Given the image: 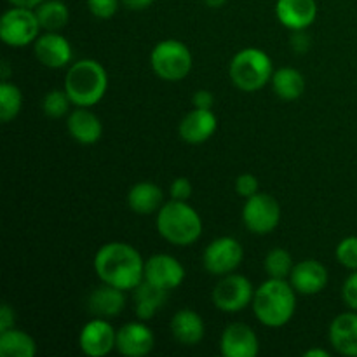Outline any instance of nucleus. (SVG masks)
Masks as SVG:
<instances>
[{
	"instance_id": "nucleus-41",
	"label": "nucleus",
	"mask_w": 357,
	"mask_h": 357,
	"mask_svg": "<svg viewBox=\"0 0 357 357\" xmlns=\"http://www.w3.org/2000/svg\"><path fill=\"white\" fill-rule=\"evenodd\" d=\"M305 357H330V352L324 351V349H310V351L303 352Z\"/></svg>"
},
{
	"instance_id": "nucleus-28",
	"label": "nucleus",
	"mask_w": 357,
	"mask_h": 357,
	"mask_svg": "<svg viewBox=\"0 0 357 357\" xmlns=\"http://www.w3.org/2000/svg\"><path fill=\"white\" fill-rule=\"evenodd\" d=\"M23 107V94L20 87L3 80L0 84V121L10 122L17 117Z\"/></svg>"
},
{
	"instance_id": "nucleus-13",
	"label": "nucleus",
	"mask_w": 357,
	"mask_h": 357,
	"mask_svg": "<svg viewBox=\"0 0 357 357\" xmlns=\"http://www.w3.org/2000/svg\"><path fill=\"white\" fill-rule=\"evenodd\" d=\"M220 352L225 357H257L260 352V342L248 324L232 323L223 330Z\"/></svg>"
},
{
	"instance_id": "nucleus-27",
	"label": "nucleus",
	"mask_w": 357,
	"mask_h": 357,
	"mask_svg": "<svg viewBox=\"0 0 357 357\" xmlns=\"http://www.w3.org/2000/svg\"><path fill=\"white\" fill-rule=\"evenodd\" d=\"M38 23L45 31H58L66 26L70 20V10L63 0H44L35 7Z\"/></svg>"
},
{
	"instance_id": "nucleus-23",
	"label": "nucleus",
	"mask_w": 357,
	"mask_h": 357,
	"mask_svg": "<svg viewBox=\"0 0 357 357\" xmlns=\"http://www.w3.org/2000/svg\"><path fill=\"white\" fill-rule=\"evenodd\" d=\"M135 312L139 321H149L166 302L167 291L143 279L135 289Z\"/></svg>"
},
{
	"instance_id": "nucleus-34",
	"label": "nucleus",
	"mask_w": 357,
	"mask_h": 357,
	"mask_svg": "<svg viewBox=\"0 0 357 357\" xmlns=\"http://www.w3.org/2000/svg\"><path fill=\"white\" fill-rule=\"evenodd\" d=\"M342 298L349 309L357 310V271H352V274L345 279L342 286Z\"/></svg>"
},
{
	"instance_id": "nucleus-6",
	"label": "nucleus",
	"mask_w": 357,
	"mask_h": 357,
	"mask_svg": "<svg viewBox=\"0 0 357 357\" xmlns=\"http://www.w3.org/2000/svg\"><path fill=\"white\" fill-rule=\"evenodd\" d=\"M192 52L183 42L162 40L153 47L150 54V66L159 79L167 82L183 80L192 70Z\"/></svg>"
},
{
	"instance_id": "nucleus-24",
	"label": "nucleus",
	"mask_w": 357,
	"mask_h": 357,
	"mask_svg": "<svg viewBox=\"0 0 357 357\" xmlns=\"http://www.w3.org/2000/svg\"><path fill=\"white\" fill-rule=\"evenodd\" d=\"M128 204L138 215H152L153 211L162 208L164 194L159 185L142 181L131 187L128 194Z\"/></svg>"
},
{
	"instance_id": "nucleus-5",
	"label": "nucleus",
	"mask_w": 357,
	"mask_h": 357,
	"mask_svg": "<svg viewBox=\"0 0 357 357\" xmlns=\"http://www.w3.org/2000/svg\"><path fill=\"white\" fill-rule=\"evenodd\" d=\"M230 80L237 89L255 93L267 86L274 75L271 56L258 47H246L230 61Z\"/></svg>"
},
{
	"instance_id": "nucleus-8",
	"label": "nucleus",
	"mask_w": 357,
	"mask_h": 357,
	"mask_svg": "<svg viewBox=\"0 0 357 357\" xmlns=\"http://www.w3.org/2000/svg\"><path fill=\"white\" fill-rule=\"evenodd\" d=\"M243 222L250 232L265 236L275 230L281 222V206L268 194H255L246 199L243 208Z\"/></svg>"
},
{
	"instance_id": "nucleus-26",
	"label": "nucleus",
	"mask_w": 357,
	"mask_h": 357,
	"mask_svg": "<svg viewBox=\"0 0 357 357\" xmlns=\"http://www.w3.org/2000/svg\"><path fill=\"white\" fill-rule=\"evenodd\" d=\"M37 354L35 340L21 330L2 331L0 333V356L2 357H33Z\"/></svg>"
},
{
	"instance_id": "nucleus-12",
	"label": "nucleus",
	"mask_w": 357,
	"mask_h": 357,
	"mask_svg": "<svg viewBox=\"0 0 357 357\" xmlns=\"http://www.w3.org/2000/svg\"><path fill=\"white\" fill-rule=\"evenodd\" d=\"M185 279V267L171 255H153L145 261V281L171 291Z\"/></svg>"
},
{
	"instance_id": "nucleus-31",
	"label": "nucleus",
	"mask_w": 357,
	"mask_h": 357,
	"mask_svg": "<svg viewBox=\"0 0 357 357\" xmlns=\"http://www.w3.org/2000/svg\"><path fill=\"white\" fill-rule=\"evenodd\" d=\"M335 255H337V260L340 261V265H344L349 271H357V236L342 239Z\"/></svg>"
},
{
	"instance_id": "nucleus-9",
	"label": "nucleus",
	"mask_w": 357,
	"mask_h": 357,
	"mask_svg": "<svg viewBox=\"0 0 357 357\" xmlns=\"http://www.w3.org/2000/svg\"><path fill=\"white\" fill-rule=\"evenodd\" d=\"M255 289L248 278L227 274L213 289V303L222 312H239L253 302Z\"/></svg>"
},
{
	"instance_id": "nucleus-16",
	"label": "nucleus",
	"mask_w": 357,
	"mask_h": 357,
	"mask_svg": "<svg viewBox=\"0 0 357 357\" xmlns=\"http://www.w3.org/2000/svg\"><path fill=\"white\" fill-rule=\"evenodd\" d=\"M35 56L47 68H63L72 61V45L58 31H45L35 40Z\"/></svg>"
},
{
	"instance_id": "nucleus-40",
	"label": "nucleus",
	"mask_w": 357,
	"mask_h": 357,
	"mask_svg": "<svg viewBox=\"0 0 357 357\" xmlns=\"http://www.w3.org/2000/svg\"><path fill=\"white\" fill-rule=\"evenodd\" d=\"M44 0H9V3H13L14 7H28V9H35Z\"/></svg>"
},
{
	"instance_id": "nucleus-42",
	"label": "nucleus",
	"mask_w": 357,
	"mask_h": 357,
	"mask_svg": "<svg viewBox=\"0 0 357 357\" xmlns=\"http://www.w3.org/2000/svg\"><path fill=\"white\" fill-rule=\"evenodd\" d=\"M225 2L227 0H202V3L208 7H211V9H218V7H222Z\"/></svg>"
},
{
	"instance_id": "nucleus-33",
	"label": "nucleus",
	"mask_w": 357,
	"mask_h": 357,
	"mask_svg": "<svg viewBox=\"0 0 357 357\" xmlns=\"http://www.w3.org/2000/svg\"><path fill=\"white\" fill-rule=\"evenodd\" d=\"M258 188H260V183H258L257 176L250 173H244L241 176H237L236 180V192L241 195V197L248 199L251 195L258 194Z\"/></svg>"
},
{
	"instance_id": "nucleus-30",
	"label": "nucleus",
	"mask_w": 357,
	"mask_h": 357,
	"mask_svg": "<svg viewBox=\"0 0 357 357\" xmlns=\"http://www.w3.org/2000/svg\"><path fill=\"white\" fill-rule=\"evenodd\" d=\"M70 103H72V100H70L65 89H54L45 94L44 101H42V108H44L47 117L61 119L68 114Z\"/></svg>"
},
{
	"instance_id": "nucleus-32",
	"label": "nucleus",
	"mask_w": 357,
	"mask_h": 357,
	"mask_svg": "<svg viewBox=\"0 0 357 357\" xmlns=\"http://www.w3.org/2000/svg\"><path fill=\"white\" fill-rule=\"evenodd\" d=\"M121 0H87V7H89L91 14L100 20H108L117 13Z\"/></svg>"
},
{
	"instance_id": "nucleus-3",
	"label": "nucleus",
	"mask_w": 357,
	"mask_h": 357,
	"mask_svg": "<svg viewBox=\"0 0 357 357\" xmlns=\"http://www.w3.org/2000/svg\"><path fill=\"white\" fill-rule=\"evenodd\" d=\"M107 89V70L96 59H80L66 72L65 91L75 107H94L103 100Z\"/></svg>"
},
{
	"instance_id": "nucleus-22",
	"label": "nucleus",
	"mask_w": 357,
	"mask_h": 357,
	"mask_svg": "<svg viewBox=\"0 0 357 357\" xmlns=\"http://www.w3.org/2000/svg\"><path fill=\"white\" fill-rule=\"evenodd\" d=\"M171 333L178 344L192 347L204 338V321L195 310H178L171 319Z\"/></svg>"
},
{
	"instance_id": "nucleus-10",
	"label": "nucleus",
	"mask_w": 357,
	"mask_h": 357,
	"mask_svg": "<svg viewBox=\"0 0 357 357\" xmlns=\"http://www.w3.org/2000/svg\"><path fill=\"white\" fill-rule=\"evenodd\" d=\"M243 258L244 251L239 241L234 237H218L204 250L202 264L209 274L223 278L227 274H232L241 265Z\"/></svg>"
},
{
	"instance_id": "nucleus-4",
	"label": "nucleus",
	"mask_w": 357,
	"mask_h": 357,
	"mask_svg": "<svg viewBox=\"0 0 357 357\" xmlns=\"http://www.w3.org/2000/svg\"><path fill=\"white\" fill-rule=\"evenodd\" d=\"M157 230L174 246H190L202 234V220L187 201H169L157 213Z\"/></svg>"
},
{
	"instance_id": "nucleus-25",
	"label": "nucleus",
	"mask_w": 357,
	"mask_h": 357,
	"mask_svg": "<svg viewBox=\"0 0 357 357\" xmlns=\"http://www.w3.org/2000/svg\"><path fill=\"white\" fill-rule=\"evenodd\" d=\"M271 82L274 93L286 101L298 100L305 91V79L298 70L291 68V66H282V68L275 70Z\"/></svg>"
},
{
	"instance_id": "nucleus-29",
	"label": "nucleus",
	"mask_w": 357,
	"mask_h": 357,
	"mask_svg": "<svg viewBox=\"0 0 357 357\" xmlns=\"http://www.w3.org/2000/svg\"><path fill=\"white\" fill-rule=\"evenodd\" d=\"M264 267L268 278L286 279L291 274L295 264H293V257L289 255V251L282 250V248H275V250L268 251V255L265 257Z\"/></svg>"
},
{
	"instance_id": "nucleus-21",
	"label": "nucleus",
	"mask_w": 357,
	"mask_h": 357,
	"mask_svg": "<svg viewBox=\"0 0 357 357\" xmlns=\"http://www.w3.org/2000/svg\"><path fill=\"white\" fill-rule=\"evenodd\" d=\"M66 128H68L70 136L82 145H93L101 138V132H103L101 121L87 107H79L73 110L66 119Z\"/></svg>"
},
{
	"instance_id": "nucleus-35",
	"label": "nucleus",
	"mask_w": 357,
	"mask_h": 357,
	"mask_svg": "<svg viewBox=\"0 0 357 357\" xmlns=\"http://www.w3.org/2000/svg\"><path fill=\"white\" fill-rule=\"evenodd\" d=\"M192 190H194V188H192L190 180L185 176L176 178V180L171 183V188H169L171 197H173L174 201H187V199H190Z\"/></svg>"
},
{
	"instance_id": "nucleus-19",
	"label": "nucleus",
	"mask_w": 357,
	"mask_h": 357,
	"mask_svg": "<svg viewBox=\"0 0 357 357\" xmlns=\"http://www.w3.org/2000/svg\"><path fill=\"white\" fill-rule=\"evenodd\" d=\"M328 337L338 354L357 357V310L335 317L330 324Z\"/></svg>"
},
{
	"instance_id": "nucleus-14",
	"label": "nucleus",
	"mask_w": 357,
	"mask_h": 357,
	"mask_svg": "<svg viewBox=\"0 0 357 357\" xmlns=\"http://www.w3.org/2000/svg\"><path fill=\"white\" fill-rule=\"evenodd\" d=\"M155 345V337L146 324L128 323L117 330V351L126 357L149 356Z\"/></svg>"
},
{
	"instance_id": "nucleus-17",
	"label": "nucleus",
	"mask_w": 357,
	"mask_h": 357,
	"mask_svg": "<svg viewBox=\"0 0 357 357\" xmlns=\"http://www.w3.org/2000/svg\"><path fill=\"white\" fill-rule=\"evenodd\" d=\"M289 282L300 295H317L328 284V271L321 261L309 258L295 264Z\"/></svg>"
},
{
	"instance_id": "nucleus-2",
	"label": "nucleus",
	"mask_w": 357,
	"mask_h": 357,
	"mask_svg": "<svg viewBox=\"0 0 357 357\" xmlns=\"http://www.w3.org/2000/svg\"><path fill=\"white\" fill-rule=\"evenodd\" d=\"M295 288L286 279H268L255 289L253 312L264 326L281 328L293 319L296 310Z\"/></svg>"
},
{
	"instance_id": "nucleus-1",
	"label": "nucleus",
	"mask_w": 357,
	"mask_h": 357,
	"mask_svg": "<svg viewBox=\"0 0 357 357\" xmlns=\"http://www.w3.org/2000/svg\"><path fill=\"white\" fill-rule=\"evenodd\" d=\"M94 271L105 284L132 291L145 279V260L126 243H108L94 257Z\"/></svg>"
},
{
	"instance_id": "nucleus-39",
	"label": "nucleus",
	"mask_w": 357,
	"mask_h": 357,
	"mask_svg": "<svg viewBox=\"0 0 357 357\" xmlns=\"http://www.w3.org/2000/svg\"><path fill=\"white\" fill-rule=\"evenodd\" d=\"M296 33L298 35H295V37L291 38L293 47H295L298 52H305L307 49H309V40L305 38V35H302V31H296Z\"/></svg>"
},
{
	"instance_id": "nucleus-20",
	"label": "nucleus",
	"mask_w": 357,
	"mask_h": 357,
	"mask_svg": "<svg viewBox=\"0 0 357 357\" xmlns=\"http://www.w3.org/2000/svg\"><path fill=\"white\" fill-rule=\"evenodd\" d=\"M126 307L124 289L115 288L112 284H101L100 288L93 289L87 298V309L93 316L103 317V319H112L117 317Z\"/></svg>"
},
{
	"instance_id": "nucleus-7",
	"label": "nucleus",
	"mask_w": 357,
	"mask_h": 357,
	"mask_svg": "<svg viewBox=\"0 0 357 357\" xmlns=\"http://www.w3.org/2000/svg\"><path fill=\"white\" fill-rule=\"evenodd\" d=\"M40 23L35 9L14 7L6 10L0 20V38L10 47H24L40 35Z\"/></svg>"
},
{
	"instance_id": "nucleus-18",
	"label": "nucleus",
	"mask_w": 357,
	"mask_h": 357,
	"mask_svg": "<svg viewBox=\"0 0 357 357\" xmlns=\"http://www.w3.org/2000/svg\"><path fill=\"white\" fill-rule=\"evenodd\" d=\"M216 128H218V121L213 110H206V108H194L188 112L180 122V136L183 142L190 143V145H199L204 143L215 135Z\"/></svg>"
},
{
	"instance_id": "nucleus-37",
	"label": "nucleus",
	"mask_w": 357,
	"mask_h": 357,
	"mask_svg": "<svg viewBox=\"0 0 357 357\" xmlns=\"http://www.w3.org/2000/svg\"><path fill=\"white\" fill-rule=\"evenodd\" d=\"M14 323H16V314L10 309L9 303H3L0 309V333L14 328Z\"/></svg>"
},
{
	"instance_id": "nucleus-15",
	"label": "nucleus",
	"mask_w": 357,
	"mask_h": 357,
	"mask_svg": "<svg viewBox=\"0 0 357 357\" xmlns=\"http://www.w3.org/2000/svg\"><path fill=\"white\" fill-rule=\"evenodd\" d=\"M275 16L279 23L291 31H303L316 21V0H278Z\"/></svg>"
},
{
	"instance_id": "nucleus-38",
	"label": "nucleus",
	"mask_w": 357,
	"mask_h": 357,
	"mask_svg": "<svg viewBox=\"0 0 357 357\" xmlns=\"http://www.w3.org/2000/svg\"><path fill=\"white\" fill-rule=\"evenodd\" d=\"M128 9L131 10H143L153 3V0H121Z\"/></svg>"
},
{
	"instance_id": "nucleus-36",
	"label": "nucleus",
	"mask_w": 357,
	"mask_h": 357,
	"mask_svg": "<svg viewBox=\"0 0 357 357\" xmlns=\"http://www.w3.org/2000/svg\"><path fill=\"white\" fill-rule=\"evenodd\" d=\"M192 103H194V108H206V110H211L213 105H215V96L213 93L206 89H199L197 93L192 96Z\"/></svg>"
},
{
	"instance_id": "nucleus-11",
	"label": "nucleus",
	"mask_w": 357,
	"mask_h": 357,
	"mask_svg": "<svg viewBox=\"0 0 357 357\" xmlns=\"http://www.w3.org/2000/svg\"><path fill=\"white\" fill-rule=\"evenodd\" d=\"M80 351L89 357H103L117 347V331L108 319L96 317L84 324L79 335Z\"/></svg>"
}]
</instances>
